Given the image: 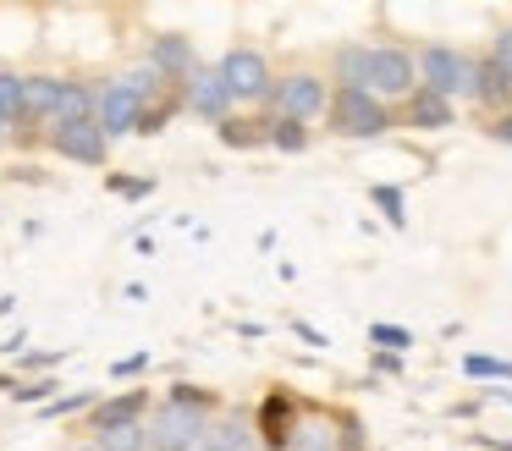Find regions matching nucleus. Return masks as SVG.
Returning a JSON list of instances; mask_svg holds the SVG:
<instances>
[{
  "mask_svg": "<svg viewBox=\"0 0 512 451\" xmlns=\"http://www.w3.org/2000/svg\"><path fill=\"white\" fill-rule=\"evenodd\" d=\"M331 77L336 88H358V94L397 110L419 94V50H408L397 39H358L331 50Z\"/></svg>",
  "mask_w": 512,
  "mask_h": 451,
  "instance_id": "obj_1",
  "label": "nucleus"
},
{
  "mask_svg": "<svg viewBox=\"0 0 512 451\" xmlns=\"http://www.w3.org/2000/svg\"><path fill=\"white\" fill-rule=\"evenodd\" d=\"M474 83H479V55L463 50V44H424L419 50V88L435 99H446V105H457V99H468L474 105Z\"/></svg>",
  "mask_w": 512,
  "mask_h": 451,
  "instance_id": "obj_2",
  "label": "nucleus"
},
{
  "mask_svg": "<svg viewBox=\"0 0 512 451\" xmlns=\"http://www.w3.org/2000/svg\"><path fill=\"white\" fill-rule=\"evenodd\" d=\"M325 127L347 143H369V138H386L397 127V110L380 105V99L358 94V88H331V110H325Z\"/></svg>",
  "mask_w": 512,
  "mask_h": 451,
  "instance_id": "obj_3",
  "label": "nucleus"
},
{
  "mask_svg": "<svg viewBox=\"0 0 512 451\" xmlns=\"http://www.w3.org/2000/svg\"><path fill=\"white\" fill-rule=\"evenodd\" d=\"M215 72H221V83L232 88L237 105H270V88H276V66H270L265 50H254V44H232V50L215 61Z\"/></svg>",
  "mask_w": 512,
  "mask_h": 451,
  "instance_id": "obj_4",
  "label": "nucleus"
},
{
  "mask_svg": "<svg viewBox=\"0 0 512 451\" xmlns=\"http://www.w3.org/2000/svg\"><path fill=\"white\" fill-rule=\"evenodd\" d=\"M215 413H199V407H182V402H166L160 396L155 413L144 418L149 429V451H199L204 435H210Z\"/></svg>",
  "mask_w": 512,
  "mask_h": 451,
  "instance_id": "obj_5",
  "label": "nucleus"
},
{
  "mask_svg": "<svg viewBox=\"0 0 512 451\" xmlns=\"http://www.w3.org/2000/svg\"><path fill=\"white\" fill-rule=\"evenodd\" d=\"M331 88L336 83H325L320 72H287V77H276V88H270V105H265V116H287V121H320L325 110H331Z\"/></svg>",
  "mask_w": 512,
  "mask_h": 451,
  "instance_id": "obj_6",
  "label": "nucleus"
},
{
  "mask_svg": "<svg viewBox=\"0 0 512 451\" xmlns=\"http://www.w3.org/2000/svg\"><path fill=\"white\" fill-rule=\"evenodd\" d=\"M303 418H309V402H298L292 391H265V402L254 407V435L265 451H292V440H298Z\"/></svg>",
  "mask_w": 512,
  "mask_h": 451,
  "instance_id": "obj_7",
  "label": "nucleus"
},
{
  "mask_svg": "<svg viewBox=\"0 0 512 451\" xmlns=\"http://www.w3.org/2000/svg\"><path fill=\"white\" fill-rule=\"evenodd\" d=\"M144 99H138V88L127 83V77H111V83H100V105H94V121H100L105 138H138V116H144Z\"/></svg>",
  "mask_w": 512,
  "mask_h": 451,
  "instance_id": "obj_8",
  "label": "nucleus"
},
{
  "mask_svg": "<svg viewBox=\"0 0 512 451\" xmlns=\"http://www.w3.org/2000/svg\"><path fill=\"white\" fill-rule=\"evenodd\" d=\"M182 110L221 127L226 116H237V99H232V88L221 83V72H215V66H199V72L182 83Z\"/></svg>",
  "mask_w": 512,
  "mask_h": 451,
  "instance_id": "obj_9",
  "label": "nucleus"
},
{
  "mask_svg": "<svg viewBox=\"0 0 512 451\" xmlns=\"http://www.w3.org/2000/svg\"><path fill=\"white\" fill-rule=\"evenodd\" d=\"M50 149L72 165H105L111 160V138L100 132V121H72V127H50Z\"/></svg>",
  "mask_w": 512,
  "mask_h": 451,
  "instance_id": "obj_10",
  "label": "nucleus"
},
{
  "mask_svg": "<svg viewBox=\"0 0 512 451\" xmlns=\"http://www.w3.org/2000/svg\"><path fill=\"white\" fill-rule=\"evenodd\" d=\"M144 66H155V72L166 77L171 88H182L193 72H199V55H193V39H188V33H160V39H149Z\"/></svg>",
  "mask_w": 512,
  "mask_h": 451,
  "instance_id": "obj_11",
  "label": "nucleus"
},
{
  "mask_svg": "<svg viewBox=\"0 0 512 451\" xmlns=\"http://www.w3.org/2000/svg\"><path fill=\"white\" fill-rule=\"evenodd\" d=\"M61 94H67V77H50V72H34V77H28V83H23V127H34V121L56 127Z\"/></svg>",
  "mask_w": 512,
  "mask_h": 451,
  "instance_id": "obj_12",
  "label": "nucleus"
},
{
  "mask_svg": "<svg viewBox=\"0 0 512 451\" xmlns=\"http://www.w3.org/2000/svg\"><path fill=\"white\" fill-rule=\"evenodd\" d=\"M155 413L149 407V391H122V396H100L89 413V429L100 435V429H116V424H144V418Z\"/></svg>",
  "mask_w": 512,
  "mask_h": 451,
  "instance_id": "obj_13",
  "label": "nucleus"
},
{
  "mask_svg": "<svg viewBox=\"0 0 512 451\" xmlns=\"http://www.w3.org/2000/svg\"><path fill=\"white\" fill-rule=\"evenodd\" d=\"M397 121L402 127H413V132H446L457 121V105H446V99H435V94H413L408 105H397Z\"/></svg>",
  "mask_w": 512,
  "mask_h": 451,
  "instance_id": "obj_14",
  "label": "nucleus"
},
{
  "mask_svg": "<svg viewBox=\"0 0 512 451\" xmlns=\"http://www.w3.org/2000/svg\"><path fill=\"white\" fill-rule=\"evenodd\" d=\"M474 110H485V116H501V110H512V77L501 72L490 55H479V83H474Z\"/></svg>",
  "mask_w": 512,
  "mask_h": 451,
  "instance_id": "obj_15",
  "label": "nucleus"
},
{
  "mask_svg": "<svg viewBox=\"0 0 512 451\" xmlns=\"http://www.w3.org/2000/svg\"><path fill=\"white\" fill-rule=\"evenodd\" d=\"M215 138L226 149H270V116H226Z\"/></svg>",
  "mask_w": 512,
  "mask_h": 451,
  "instance_id": "obj_16",
  "label": "nucleus"
},
{
  "mask_svg": "<svg viewBox=\"0 0 512 451\" xmlns=\"http://www.w3.org/2000/svg\"><path fill=\"white\" fill-rule=\"evenodd\" d=\"M369 204H375L380 215H386V226H391V231L408 226V198H402V187H397V182H375V187H369Z\"/></svg>",
  "mask_w": 512,
  "mask_h": 451,
  "instance_id": "obj_17",
  "label": "nucleus"
},
{
  "mask_svg": "<svg viewBox=\"0 0 512 451\" xmlns=\"http://www.w3.org/2000/svg\"><path fill=\"white\" fill-rule=\"evenodd\" d=\"M314 143V132L303 121H287V116H270V149L276 154H303Z\"/></svg>",
  "mask_w": 512,
  "mask_h": 451,
  "instance_id": "obj_18",
  "label": "nucleus"
},
{
  "mask_svg": "<svg viewBox=\"0 0 512 451\" xmlns=\"http://www.w3.org/2000/svg\"><path fill=\"white\" fill-rule=\"evenodd\" d=\"M23 72H12V66H0V121L6 127H23Z\"/></svg>",
  "mask_w": 512,
  "mask_h": 451,
  "instance_id": "obj_19",
  "label": "nucleus"
},
{
  "mask_svg": "<svg viewBox=\"0 0 512 451\" xmlns=\"http://www.w3.org/2000/svg\"><path fill=\"white\" fill-rule=\"evenodd\" d=\"M94 451H149V429L144 424H116L94 435Z\"/></svg>",
  "mask_w": 512,
  "mask_h": 451,
  "instance_id": "obj_20",
  "label": "nucleus"
},
{
  "mask_svg": "<svg viewBox=\"0 0 512 451\" xmlns=\"http://www.w3.org/2000/svg\"><path fill=\"white\" fill-rule=\"evenodd\" d=\"M166 402H182V407H199V413H215V418L226 413V407H221V396H215L210 385H193V380H177V385H171V391H166Z\"/></svg>",
  "mask_w": 512,
  "mask_h": 451,
  "instance_id": "obj_21",
  "label": "nucleus"
},
{
  "mask_svg": "<svg viewBox=\"0 0 512 451\" xmlns=\"http://www.w3.org/2000/svg\"><path fill=\"white\" fill-rule=\"evenodd\" d=\"M463 374L468 380H490V385H512V363L485 358V352H463Z\"/></svg>",
  "mask_w": 512,
  "mask_h": 451,
  "instance_id": "obj_22",
  "label": "nucleus"
},
{
  "mask_svg": "<svg viewBox=\"0 0 512 451\" xmlns=\"http://www.w3.org/2000/svg\"><path fill=\"white\" fill-rule=\"evenodd\" d=\"M369 347H375V352H397V358H402V352L413 347V330L408 325H391V319H375V325H369Z\"/></svg>",
  "mask_w": 512,
  "mask_h": 451,
  "instance_id": "obj_23",
  "label": "nucleus"
},
{
  "mask_svg": "<svg viewBox=\"0 0 512 451\" xmlns=\"http://www.w3.org/2000/svg\"><path fill=\"white\" fill-rule=\"evenodd\" d=\"M177 110H182V88H177V94H166L160 105H149L144 116H138V138H155V132H166V121L177 116Z\"/></svg>",
  "mask_w": 512,
  "mask_h": 451,
  "instance_id": "obj_24",
  "label": "nucleus"
},
{
  "mask_svg": "<svg viewBox=\"0 0 512 451\" xmlns=\"http://www.w3.org/2000/svg\"><path fill=\"white\" fill-rule=\"evenodd\" d=\"M100 391H72V396H56V402L39 407V418H72V413H94Z\"/></svg>",
  "mask_w": 512,
  "mask_h": 451,
  "instance_id": "obj_25",
  "label": "nucleus"
},
{
  "mask_svg": "<svg viewBox=\"0 0 512 451\" xmlns=\"http://www.w3.org/2000/svg\"><path fill=\"white\" fill-rule=\"evenodd\" d=\"M336 451H369L364 418L358 413H336Z\"/></svg>",
  "mask_w": 512,
  "mask_h": 451,
  "instance_id": "obj_26",
  "label": "nucleus"
},
{
  "mask_svg": "<svg viewBox=\"0 0 512 451\" xmlns=\"http://www.w3.org/2000/svg\"><path fill=\"white\" fill-rule=\"evenodd\" d=\"M12 402H23V407H45V402H56V380H50V374H39V380H17Z\"/></svg>",
  "mask_w": 512,
  "mask_h": 451,
  "instance_id": "obj_27",
  "label": "nucleus"
},
{
  "mask_svg": "<svg viewBox=\"0 0 512 451\" xmlns=\"http://www.w3.org/2000/svg\"><path fill=\"white\" fill-rule=\"evenodd\" d=\"M105 193H116V198H149L155 193V176H105Z\"/></svg>",
  "mask_w": 512,
  "mask_h": 451,
  "instance_id": "obj_28",
  "label": "nucleus"
},
{
  "mask_svg": "<svg viewBox=\"0 0 512 451\" xmlns=\"http://www.w3.org/2000/svg\"><path fill=\"white\" fill-rule=\"evenodd\" d=\"M485 55H490V61H496L507 77H512V28H496V39H490V50H485Z\"/></svg>",
  "mask_w": 512,
  "mask_h": 451,
  "instance_id": "obj_29",
  "label": "nucleus"
},
{
  "mask_svg": "<svg viewBox=\"0 0 512 451\" xmlns=\"http://www.w3.org/2000/svg\"><path fill=\"white\" fill-rule=\"evenodd\" d=\"M72 352L67 347H56V352H34V358H23V369H34V374H50V369H61Z\"/></svg>",
  "mask_w": 512,
  "mask_h": 451,
  "instance_id": "obj_30",
  "label": "nucleus"
},
{
  "mask_svg": "<svg viewBox=\"0 0 512 451\" xmlns=\"http://www.w3.org/2000/svg\"><path fill=\"white\" fill-rule=\"evenodd\" d=\"M485 138H490V143H512V110H501V116H485Z\"/></svg>",
  "mask_w": 512,
  "mask_h": 451,
  "instance_id": "obj_31",
  "label": "nucleus"
},
{
  "mask_svg": "<svg viewBox=\"0 0 512 451\" xmlns=\"http://www.w3.org/2000/svg\"><path fill=\"white\" fill-rule=\"evenodd\" d=\"M144 369H149V352H133V358H116L111 363L116 380H133V374H144Z\"/></svg>",
  "mask_w": 512,
  "mask_h": 451,
  "instance_id": "obj_32",
  "label": "nucleus"
},
{
  "mask_svg": "<svg viewBox=\"0 0 512 451\" xmlns=\"http://www.w3.org/2000/svg\"><path fill=\"white\" fill-rule=\"evenodd\" d=\"M369 369L375 374H402V358L397 352H369Z\"/></svg>",
  "mask_w": 512,
  "mask_h": 451,
  "instance_id": "obj_33",
  "label": "nucleus"
},
{
  "mask_svg": "<svg viewBox=\"0 0 512 451\" xmlns=\"http://www.w3.org/2000/svg\"><path fill=\"white\" fill-rule=\"evenodd\" d=\"M292 336H298V341H309V347H331V341H325V330L303 325V319H292Z\"/></svg>",
  "mask_w": 512,
  "mask_h": 451,
  "instance_id": "obj_34",
  "label": "nucleus"
},
{
  "mask_svg": "<svg viewBox=\"0 0 512 451\" xmlns=\"http://www.w3.org/2000/svg\"><path fill=\"white\" fill-rule=\"evenodd\" d=\"M468 440H474L479 451H512V440H501V435H468Z\"/></svg>",
  "mask_w": 512,
  "mask_h": 451,
  "instance_id": "obj_35",
  "label": "nucleus"
},
{
  "mask_svg": "<svg viewBox=\"0 0 512 451\" xmlns=\"http://www.w3.org/2000/svg\"><path fill=\"white\" fill-rule=\"evenodd\" d=\"M0 391H17V374H0Z\"/></svg>",
  "mask_w": 512,
  "mask_h": 451,
  "instance_id": "obj_36",
  "label": "nucleus"
},
{
  "mask_svg": "<svg viewBox=\"0 0 512 451\" xmlns=\"http://www.w3.org/2000/svg\"><path fill=\"white\" fill-rule=\"evenodd\" d=\"M67 451H94V440H89V446H67Z\"/></svg>",
  "mask_w": 512,
  "mask_h": 451,
  "instance_id": "obj_37",
  "label": "nucleus"
},
{
  "mask_svg": "<svg viewBox=\"0 0 512 451\" xmlns=\"http://www.w3.org/2000/svg\"><path fill=\"white\" fill-rule=\"evenodd\" d=\"M496 396H501V402H512V391H496Z\"/></svg>",
  "mask_w": 512,
  "mask_h": 451,
  "instance_id": "obj_38",
  "label": "nucleus"
},
{
  "mask_svg": "<svg viewBox=\"0 0 512 451\" xmlns=\"http://www.w3.org/2000/svg\"><path fill=\"white\" fill-rule=\"evenodd\" d=\"M6 132H12V127H6V121H0V138H6Z\"/></svg>",
  "mask_w": 512,
  "mask_h": 451,
  "instance_id": "obj_39",
  "label": "nucleus"
}]
</instances>
